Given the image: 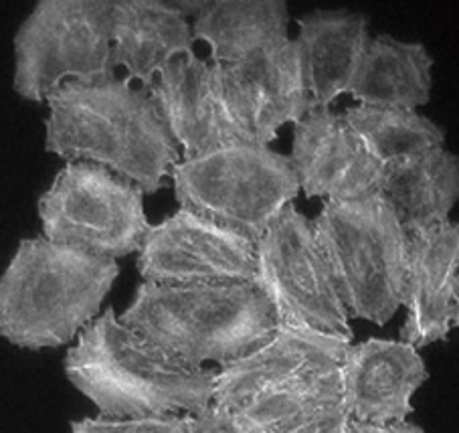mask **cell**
Masks as SVG:
<instances>
[{"label":"cell","instance_id":"cell-28","mask_svg":"<svg viewBox=\"0 0 459 433\" xmlns=\"http://www.w3.org/2000/svg\"><path fill=\"white\" fill-rule=\"evenodd\" d=\"M170 3L174 9L182 14V17L188 19V17H196L207 0H170Z\"/></svg>","mask_w":459,"mask_h":433},{"label":"cell","instance_id":"cell-19","mask_svg":"<svg viewBox=\"0 0 459 433\" xmlns=\"http://www.w3.org/2000/svg\"><path fill=\"white\" fill-rule=\"evenodd\" d=\"M433 57L423 43L399 41L391 35L370 37L348 93L360 106L417 112L429 104Z\"/></svg>","mask_w":459,"mask_h":433},{"label":"cell","instance_id":"cell-22","mask_svg":"<svg viewBox=\"0 0 459 433\" xmlns=\"http://www.w3.org/2000/svg\"><path fill=\"white\" fill-rule=\"evenodd\" d=\"M344 120L385 169L435 148H446V130L411 109L354 106L346 109Z\"/></svg>","mask_w":459,"mask_h":433},{"label":"cell","instance_id":"cell-8","mask_svg":"<svg viewBox=\"0 0 459 433\" xmlns=\"http://www.w3.org/2000/svg\"><path fill=\"white\" fill-rule=\"evenodd\" d=\"M37 209L45 239L116 262L138 254L150 229L142 188L91 162H67Z\"/></svg>","mask_w":459,"mask_h":433},{"label":"cell","instance_id":"cell-4","mask_svg":"<svg viewBox=\"0 0 459 433\" xmlns=\"http://www.w3.org/2000/svg\"><path fill=\"white\" fill-rule=\"evenodd\" d=\"M117 318L195 367L233 363L278 330L273 308L251 281H142Z\"/></svg>","mask_w":459,"mask_h":433},{"label":"cell","instance_id":"cell-14","mask_svg":"<svg viewBox=\"0 0 459 433\" xmlns=\"http://www.w3.org/2000/svg\"><path fill=\"white\" fill-rule=\"evenodd\" d=\"M427 379L429 371L423 357L403 341L351 342L340 363L342 403L352 421H405L413 413V395Z\"/></svg>","mask_w":459,"mask_h":433},{"label":"cell","instance_id":"cell-9","mask_svg":"<svg viewBox=\"0 0 459 433\" xmlns=\"http://www.w3.org/2000/svg\"><path fill=\"white\" fill-rule=\"evenodd\" d=\"M251 283L273 308L278 326L354 338L314 225L294 204H288L255 241Z\"/></svg>","mask_w":459,"mask_h":433},{"label":"cell","instance_id":"cell-20","mask_svg":"<svg viewBox=\"0 0 459 433\" xmlns=\"http://www.w3.org/2000/svg\"><path fill=\"white\" fill-rule=\"evenodd\" d=\"M195 41L211 47V63H235L288 41L283 0H207L193 21Z\"/></svg>","mask_w":459,"mask_h":433},{"label":"cell","instance_id":"cell-7","mask_svg":"<svg viewBox=\"0 0 459 433\" xmlns=\"http://www.w3.org/2000/svg\"><path fill=\"white\" fill-rule=\"evenodd\" d=\"M13 90L41 104L67 82L114 80L112 0H39L14 35Z\"/></svg>","mask_w":459,"mask_h":433},{"label":"cell","instance_id":"cell-12","mask_svg":"<svg viewBox=\"0 0 459 433\" xmlns=\"http://www.w3.org/2000/svg\"><path fill=\"white\" fill-rule=\"evenodd\" d=\"M291 169L310 199L352 201L383 191L386 169L364 148L344 114L314 109L294 124Z\"/></svg>","mask_w":459,"mask_h":433},{"label":"cell","instance_id":"cell-24","mask_svg":"<svg viewBox=\"0 0 459 433\" xmlns=\"http://www.w3.org/2000/svg\"><path fill=\"white\" fill-rule=\"evenodd\" d=\"M69 433H186V415L83 417L69 423Z\"/></svg>","mask_w":459,"mask_h":433},{"label":"cell","instance_id":"cell-26","mask_svg":"<svg viewBox=\"0 0 459 433\" xmlns=\"http://www.w3.org/2000/svg\"><path fill=\"white\" fill-rule=\"evenodd\" d=\"M186 433H247L233 411L211 403L199 413L186 415Z\"/></svg>","mask_w":459,"mask_h":433},{"label":"cell","instance_id":"cell-17","mask_svg":"<svg viewBox=\"0 0 459 433\" xmlns=\"http://www.w3.org/2000/svg\"><path fill=\"white\" fill-rule=\"evenodd\" d=\"M368 41V19L362 13L324 9L298 19L294 43L312 112L348 93Z\"/></svg>","mask_w":459,"mask_h":433},{"label":"cell","instance_id":"cell-3","mask_svg":"<svg viewBox=\"0 0 459 433\" xmlns=\"http://www.w3.org/2000/svg\"><path fill=\"white\" fill-rule=\"evenodd\" d=\"M120 278L116 259L25 238L0 275V338L25 351L59 349L100 316Z\"/></svg>","mask_w":459,"mask_h":433},{"label":"cell","instance_id":"cell-1","mask_svg":"<svg viewBox=\"0 0 459 433\" xmlns=\"http://www.w3.org/2000/svg\"><path fill=\"white\" fill-rule=\"evenodd\" d=\"M45 151L100 164L144 195L166 186L180 152L150 93L128 80L67 82L47 96Z\"/></svg>","mask_w":459,"mask_h":433},{"label":"cell","instance_id":"cell-13","mask_svg":"<svg viewBox=\"0 0 459 433\" xmlns=\"http://www.w3.org/2000/svg\"><path fill=\"white\" fill-rule=\"evenodd\" d=\"M401 341L415 349L447 341L459 320V227L409 233Z\"/></svg>","mask_w":459,"mask_h":433},{"label":"cell","instance_id":"cell-2","mask_svg":"<svg viewBox=\"0 0 459 433\" xmlns=\"http://www.w3.org/2000/svg\"><path fill=\"white\" fill-rule=\"evenodd\" d=\"M67 381L104 417L199 413L212 403L215 375L150 342L108 308L63 359Z\"/></svg>","mask_w":459,"mask_h":433},{"label":"cell","instance_id":"cell-15","mask_svg":"<svg viewBox=\"0 0 459 433\" xmlns=\"http://www.w3.org/2000/svg\"><path fill=\"white\" fill-rule=\"evenodd\" d=\"M351 342L312 328L280 325L267 342L219 368L212 403L237 411L264 393L280 389L307 373L338 367Z\"/></svg>","mask_w":459,"mask_h":433},{"label":"cell","instance_id":"cell-18","mask_svg":"<svg viewBox=\"0 0 459 433\" xmlns=\"http://www.w3.org/2000/svg\"><path fill=\"white\" fill-rule=\"evenodd\" d=\"M188 19L170 0H112L114 65L124 67L140 90L150 91L172 59L195 55Z\"/></svg>","mask_w":459,"mask_h":433},{"label":"cell","instance_id":"cell-23","mask_svg":"<svg viewBox=\"0 0 459 433\" xmlns=\"http://www.w3.org/2000/svg\"><path fill=\"white\" fill-rule=\"evenodd\" d=\"M342 401L340 365L320 368L249 401L233 411L247 433H265L310 409Z\"/></svg>","mask_w":459,"mask_h":433},{"label":"cell","instance_id":"cell-10","mask_svg":"<svg viewBox=\"0 0 459 433\" xmlns=\"http://www.w3.org/2000/svg\"><path fill=\"white\" fill-rule=\"evenodd\" d=\"M229 122L243 142L269 146L312 112L294 39L235 63H211Z\"/></svg>","mask_w":459,"mask_h":433},{"label":"cell","instance_id":"cell-25","mask_svg":"<svg viewBox=\"0 0 459 433\" xmlns=\"http://www.w3.org/2000/svg\"><path fill=\"white\" fill-rule=\"evenodd\" d=\"M351 421L342 401H332V403L310 409L294 420L275 425L265 433H344Z\"/></svg>","mask_w":459,"mask_h":433},{"label":"cell","instance_id":"cell-27","mask_svg":"<svg viewBox=\"0 0 459 433\" xmlns=\"http://www.w3.org/2000/svg\"><path fill=\"white\" fill-rule=\"evenodd\" d=\"M344 433H423V428L415 423L399 421V423H364V421H351Z\"/></svg>","mask_w":459,"mask_h":433},{"label":"cell","instance_id":"cell-11","mask_svg":"<svg viewBox=\"0 0 459 433\" xmlns=\"http://www.w3.org/2000/svg\"><path fill=\"white\" fill-rule=\"evenodd\" d=\"M140 278L152 283L251 281L255 241L235 229L178 209L150 225L138 251Z\"/></svg>","mask_w":459,"mask_h":433},{"label":"cell","instance_id":"cell-5","mask_svg":"<svg viewBox=\"0 0 459 433\" xmlns=\"http://www.w3.org/2000/svg\"><path fill=\"white\" fill-rule=\"evenodd\" d=\"M348 316L385 326L403 306L409 233L381 193L326 201L312 221Z\"/></svg>","mask_w":459,"mask_h":433},{"label":"cell","instance_id":"cell-6","mask_svg":"<svg viewBox=\"0 0 459 433\" xmlns=\"http://www.w3.org/2000/svg\"><path fill=\"white\" fill-rule=\"evenodd\" d=\"M180 209L257 241L299 195L290 156L269 146L233 142L177 162L170 170Z\"/></svg>","mask_w":459,"mask_h":433},{"label":"cell","instance_id":"cell-16","mask_svg":"<svg viewBox=\"0 0 459 433\" xmlns=\"http://www.w3.org/2000/svg\"><path fill=\"white\" fill-rule=\"evenodd\" d=\"M148 93L186 159L243 142L229 122L209 61L196 55L172 59Z\"/></svg>","mask_w":459,"mask_h":433},{"label":"cell","instance_id":"cell-21","mask_svg":"<svg viewBox=\"0 0 459 433\" xmlns=\"http://www.w3.org/2000/svg\"><path fill=\"white\" fill-rule=\"evenodd\" d=\"M381 195L407 233L449 223L459 199V159L446 148L423 152L386 169Z\"/></svg>","mask_w":459,"mask_h":433}]
</instances>
